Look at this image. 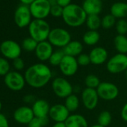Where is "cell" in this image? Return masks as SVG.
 Masks as SVG:
<instances>
[{
  "instance_id": "1",
  "label": "cell",
  "mask_w": 127,
  "mask_h": 127,
  "mask_svg": "<svg viewBox=\"0 0 127 127\" xmlns=\"http://www.w3.org/2000/svg\"><path fill=\"white\" fill-rule=\"evenodd\" d=\"M26 83L34 88L46 86L52 77L51 69L45 64L37 63L30 66L24 75Z\"/></svg>"
},
{
  "instance_id": "2",
  "label": "cell",
  "mask_w": 127,
  "mask_h": 127,
  "mask_svg": "<svg viewBox=\"0 0 127 127\" xmlns=\"http://www.w3.org/2000/svg\"><path fill=\"white\" fill-rule=\"evenodd\" d=\"M87 14L82 6L72 3L64 8L62 19L64 23L73 28H77L82 26L86 22Z\"/></svg>"
},
{
  "instance_id": "3",
  "label": "cell",
  "mask_w": 127,
  "mask_h": 127,
  "mask_svg": "<svg viewBox=\"0 0 127 127\" xmlns=\"http://www.w3.org/2000/svg\"><path fill=\"white\" fill-rule=\"evenodd\" d=\"M50 31V26L45 20L34 19L29 26L30 37L38 43L47 40Z\"/></svg>"
},
{
  "instance_id": "4",
  "label": "cell",
  "mask_w": 127,
  "mask_h": 127,
  "mask_svg": "<svg viewBox=\"0 0 127 127\" xmlns=\"http://www.w3.org/2000/svg\"><path fill=\"white\" fill-rule=\"evenodd\" d=\"M47 40L53 46L63 49L71 41V35L64 29L55 28L51 29Z\"/></svg>"
},
{
  "instance_id": "5",
  "label": "cell",
  "mask_w": 127,
  "mask_h": 127,
  "mask_svg": "<svg viewBox=\"0 0 127 127\" xmlns=\"http://www.w3.org/2000/svg\"><path fill=\"white\" fill-rule=\"evenodd\" d=\"M52 88L54 94L61 99H66L71 95L73 91L70 82L62 77H56L53 79L52 82Z\"/></svg>"
},
{
  "instance_id": "6",
  "label": "cell",
  "mask_w": 127,
  "mask_h": 127,
  "mask_svg": "<svg viewBox=\"0 0 127 127\" xmlns=\"http://www.w3.org/2000/svg\"><path fill=\"white\" fill-rule=\"evenodd\" d=\"M106 68L111 74H118L127 69V55L117 53L109 58L106 64Z\"/></svg>"
},
{
  "instance_id": "7",
  "label": "cell",
  "mask_w": 127,
  "mask_h": 127,
  "mask_svg": "<svg viewBox=\"0 0 127 127\" xmlns=\"http://www.w3.org/2000/svg\"><path fill=\"white\" fill-rule=\"evenodd\" d=\"M29 9L34 19L45 20L50 15L51 5L48 0H34L29 5Z\"/></svg>"
},
{
  "instance_id": "8",
  "label": "cell",
  "mask_w": 127,
  "mask_h": 127,
  "mask_svg": "<svg viewBox=\"0 0 127 127\" xmlns=\"http://www.w3.org/2000/svg\"><path fill=\"white\" fill-rule=\"evenodd\" d=\"M0 52L5 58L14 60L20 58L22 48L18 43L12 40H6L0 44Z\"/></svg>"
},
{
  "instance_id": "9",
  "label": "cell",
  "mask_w": 127,
  "mask_h": 127,
  "mask_svg": "<svg viewBox=\"0 0 127 127\" xmlns=\"http://www.w3.org/2000/svg\"><path fill=\"white\" fill-rule=\"evenodd\" d=\"M96 92L99 99L110 101L116 99L119 94V89L116 85L108 82H103L96 88Z\"/></svg>"
},
{
  "instance_id": "10",
  "label": "cell",
  "mask_w": 127,
  "mask_h": 127,
  "mask_svg": "<svg viewBox=\"0 0 127 127\" xmlns=\"http://www.w3.org/2000/svg\"><path fill=\"white\" fill-rule=\"evenodd\" d=\"M4 82L9 89L14 91H21L26 83L24 76L17 71H10L5 76Z\"/></svg>"
},
{
  "instance_id": "11",
  "label": "cell",
  "mask_w": 127,
  "mask_h": 127,
  "mask_svg": "<svg viewBox=\"0 0 127 127\" xmlns=\"http://www.w3.org/2000/svg\"><path fill=\"white\" fill-rule=\"evenodd\" d=\"M32 14L29 6L21 5L17 7L14 12V22L19 28L29 26L32 20Z\"/></svg>"
},
{
  "instance_id": "12",
  "label": "cell",
  "mask_w": 127,
  "mask_h": 127,
  "mask_svg": "<svg viewBox=\"0 0 127 127\" xmlns=\"http://www.w3.org/2000/svg\"><path fill=\"white\" fill-rule=\"evenodd\" d=\"M79 66L76 58L65 55L58 67L63 75L65 76H73L77 73Z\"/></svg>"
},
{
  "instance_id": "13",
  "label": "cell",
  "mask_w": 127,
  "mask_h": 127,
  "mask_svg": "<svg viewBox=\"0 0 127 127\" xmlns=\"http://www.w3.org/2000/svg\"><path fill=\"white\" fill-rule=\"evenodd\" d=\"M82 102L88 110H94L98 105L99 96L96 89L85 88L82 92Z\"/></svg>"
},
{
  "instance_id": "14",
  "label": "cell",
  "mask_w": 127,
  "mask_h": 127,
  "mask_svg": "<svg viewBox=\"0 0 127 127\" xmlns=\"http://www.w3.org/2000/svg\"><path fill=\"white\" fill-rule=\"evenodd\" d=\"M70 111L63 104H55L51 106L49 117L55 123H64L69 117Z\"/></svg>"
},
{
  "instance_id": "15",
  "label": "cell",
  "mask_w": 127,
  "mask_h": 127,
  "mask_svg": "<svg viewBox=\"0 0 127 127\" xmlns=\"http://www.w3.org/2000/svg\"><path fill=\"white\" fill-rule=\"evenodd\" d=\"M34 117L32 108L29 106H21L14 112V119L20 124H29Z\"/></svg>"
},
{
  "instance_id": "16",
  "label": "cell",
  "mask_w": 127,
  "mask_h": 127,
  "mask_svg": "<svg viewBox=\"0 0 127 127\" xmlns=\"http://www.w3.org/2000/svg\"><path fill=\"white\" fill-rule=\"evenodd\" d=\"M36 57L41 61H49L52 54L53 53V46L48 41H42L38 43L35 49Z\"/></svg>"
},
{
  "instance_id": "17",
  "label": "cell",
  "mask_w": 127,
  "mask_h": 127,
  "mask_svg": "<svg viewBox=\"0 0 127 127\" xmlns=\"http://www.w3.org/2000/svg\"><path fill=\"white\" fill-rule=\"evenodd\" d=\"M91 64L94 65H101L108 61V51L102 46H96L89 53Z\"/></svg>"
},
{
  "instance_id": "18",
  "label": "cell",
  "mask_w": 127,
  "mask_h": 127,
  "mask_svg": "<svg viewBox=\"0 0 127 127\" xmlns=\"http://www.w3.org/2000/svg\"><path fill=\"white\" fill-rule=\"evenodd\" d=\"M51 106L49 102L45 99L35 100L32 105V111L36 117H49V113Z\"/></svg>"
},
{
  "instance_id": "19",
  "label": "cell",
  "mask_w": 127,
  "mask_h": 127,
  "mask_svg": "<svg viewBox=\"0 0 127 127\" xmlns=\"http://www.w3.org/2000/svg\"><path fill=\"white\" fill-rule=\"evenodd\" d=\"M87 15H99L102 9L101 0H84L82 5Z\"/></svg>"
},
{
  "instance_id": "20",
  "label": "cell",
  "mask_w": 127,
  "mask_h": 127,
  "mask_svg": "<svg viewBox=\"0 0 127 127\" xmlns=\"http://www.w3.org/2000/svg\"><path fill=\"white\" fill-rule=\"evenodd\" d=\"M66 55L72 57H78L82 53L83 45L78 40H71L64 48L62 49Z\"/></svg>"
},
{
  "instance_id": "21",
  "label": "cell",
  "mask_w": 127,
  "mask_h": 127,
  "mask_svg": "<svg viewBox=\"0 0 127 127\" xmlns=\"http://www.w3.org/2000/svg\"><path fill=\"white\" fill-rule=\"evenodd\" d=\"M67 127H89L86 118L82 114H70L64 122Z\"/></svg>"
},
{
  "instance_id": "22",
  "label": "cell",
  "mask_w": 127,
  "mask_h": 127,
  "mask_svg": "<svg viewBox=\"0 0 127 127\" xmlns=\"http://www.w3.org/2000/svg\"><path fill=\"white\" fill-rule=\"evenodd\" d=\"M111 14L116 19H125L127 17V3L117 2L114 3L110 8Z\"/></svg>"
},
{
  "instance_id": "23",
  "label": "cell",
  "mask_w": 127,
  "mask_h": 127,
  "mask_svg": "<svg viewBox=\"0 0 127 127\" xmlns=\"http://www.w3.org/2000/svg\"><path fill=\"white\" fill-rule=\"evenodd\" d=\"M114 45L118 53L127 54V37L126 35L117 34L114 39Z\"/></svg>"
},
{
  "instance_id": "24",
  "label": "cell",
  "mask_w": 127,
  "mask_h": 127,
  "mask_svg": "<svg viewBox=\"0 0 127 127\" xmlns=\"http://www.w3.org/2000/svg\"><path fill=\"white\" fill-rule=\"evenodd\" d=\"M99 39L100 34L97 31L88 30L84 34L82 37L84 43L88 46H95L99 41Z\"/></svg>"
},
{
  "instance_id": "25",
  "label": "cell",
  "mask_w": 127,
  "mask_h": 127,
  "mask_svg": "<svg viewBox=\"0 0 127 127\" xmlns=\"http://www.w3.org/2000/svg\"><path fill=\"white\" fill-rule=\"evenodd\" d=\"M79 102H80L79 97L76 94H72L65 99V102L64 105L66 106V108L70 112H74L79 108Z\"/></svg>"
},
{
  "instance_id": "26",
  "label": "cell",
  "mask_w": 127,
  "mask_h": 127,
  "mask_svg": "<svg viewBox=\"0 0 127 127\" xmlns=\"http://www.w3.org/2000/svg\"><path fill=\"white\" fill-rule=\"evenodd\" d=\"M85 24L89 30L97 31L101 26V19L99 15H88Z\"/></svg>"
},
{
  "instance_id": "27",
  "label": "cell",
  "mask_w": 127,
  "mask_h": 127,
  "mask_svg": "<svg viewBox=\"0 0 127 127\" xmlns=\"http://www.w3.org/2000/svg\"><path fill=\"white\" fill-rule=\"evenodd\" d=\"M65 54L64 52L63 49H58L53 52L50 58L49 59V62L52 66H59L61 61L63 60Z\"/></svg>"
},
{
  "instance_id": "28",
  "label": "cell",
  "mask_w": 127,
  "mask_h": 127,
  "mask_svg": "<svg viewBox=\"0 0 127 127\" xmlns=\"http://www.w3.org/2000/svg\"><path fill=\"white\" fill-rule=\"evenodd\" d=\"M101 83L99 79L98 76L94 74H90L88 75L85 79V85L86 88H92V89H96L98 88L99 84Z\"/></svg>"
},
{
  "instance_id": "29",
  "label": "cell",
  "mask_w": 127,
  "mask_h": 127,
  "mask_svg": "<svg viewBox=\"0 0 127 127\" xmlns=\"http://www.w3.org/2000/svg\"><path fill=\"white\" fill-rule=\"evenodd\" d=\"M97 120H98V124L104 127H107L111 123L112 120L111 114L108 111H103L99 113Z\"/></svg>"
},
{
  "instance_id": "30",
  "label": "cell",
  "mask_w": 127,
  "mask_h": 127,
  "mask_svg": "<svg viewBox=\"0 0 127 127\" xmlns=\"http://www.w3.org/2000/svg\"><path fill=\"white\" fill-rule=\"evenodd\" d=\"M116 18L111 14H106L101 19V26L105 29H110L116 25Z\"/></svg>"
},
{
  "instance_id": "31",
  "label": "cell",
  "mask_w": 127,
  "mask_h": 127,
  "mask_svg": "<svg viewBox=\"0 0 127 127\" xmlns=\"http://www.w3.org/2000/svg\"><path fill=\"white\" fill-rule=\"evenodd\" d=\"M37 44H38V42H37L32 37H29L25 38L23 40L22 47L24 50L27 52H33V51H35L37 46Z\"/></svg>"
},
{
  "instance_id": "32",
  "label": "cell",
  "mask_w": 127,
  "mask_h": 127,
  "mask_svg": "<svg viewBox=\"0 0 127 127\" xmlns=\"http://www.w3.org/2000/svg\"><path fill=\"white\" fill-rule=\"evenodd\" d=\"M49 123V117H34L32 120L28 124V127H44Z\"/></svg>"
},
{
  "instance_id": "33",
  "label": "cell",
  "mask_w": 127,
  "mask_h": 127,
  "mask_svg": "<svg viewBox=\"0 0 127 127\" xmlns=\"http://www.w3.org/2000/svg\"><path fill=\"white\" fill-rule=\"evenodd\" d=\"M116 31L120 35H126L127 33V21L125 19H120L115 25Z\"/></svg>"
},
{
  "instance_id": "34",
  "label": "cell",
  "mask_w": 127,
  "mask_h": 127,
  "mask_svg": "<svg viewBox=\"0 0 127 127\" xmlns=\"http://www.w3.org/2000/svg\"><path fill=\"white\" fill-rule=\"evenodd\" d=\"M10 63L5 58H0V76H6L10 72Z\"/></svg>"
},
{
  "instance_id": "35",
  "label": "cell",
  "mask_w": 127,
  "mask_h": 127,
  "mask_svg": "<svg viewBox=\"0 0 127 127\" xmlns=\"http://www.w3.org/2000/svg\"><path fill=\"white\" fill-rule=\"evenodd\" d=\"M76 60H77V62L79 64V65L82 66V67H85V66L89 65L90 64H91L89 54L82 53L81 55H79L76 58Z\"/></svg>"
},
{
  "instance_id": "36",
  "label": "cell",
  "mask_w": 127,
  "mask_h": 127,
  "mask_svg": "<svg viewBox=\"0 0 127 127\" xmlns=\"http://www.w3.org/2000/svg\"><path fill=\"white\" fill-rule=\"evenodd\" d=\"M63 11L64 8L58 5H55L54 6H51V10H50V15H52L53 17H62L63 14Z\"/></svg>"
},
{
  "instance_id": "37",
  "label": "cell",
  "mask_w": 127,
  "mask_h": 127,
  "mask_svg": "<svg viewBox=\"0 0 127 127\" xmlns=\"http://www.w3.org/2000/svg\"><path fill=\"white\" fill-rule=\"evenodd\" d=\"M13 66L17 70H21L25 67V63L21 58H17L13 61Z\"/></svg>"
},
{
  "instance_id": "38",
  "label": "cell",
  "mask_w": 127,
  "mask_h": 127,
  "mask_svg": "<svg viewBox=\"0 0 127 127\" xmlns=\"http://www.w3.org/2000/svg\"><path fill=\"white\" fill-rule=\"evenodd\" d=\"M0 127H9V123L6 117L0 113Z\"/></svg>"
},
{
  "instance_id": "39",
  "label": "cell",
  "mask_w": 127,
  "mask_h": 127,
  "mask_svg": "<svg viewBox=\"0 0 127 127\" xmlns=\"http://www.w3.org/2000/svg\"><path fill=\"white\" fill-rule=\"evenodd\" d=\"M120 115H121L122 119L125 122H127V102L123 106L121 112H120Z\"/></svg>"
},
{
  "instance_id": "40",
  "label": "cell",
  "mask_w": 127,
  "mask_h": 127,
  "mask_svg": "<svg viewBox=\"0 0 127 127\" xmlns=\"http://www.w3.org/2000/svg\"><path fill=\"white\" fill-rule=\"evenodd\" d=\"M57 3L62 8H65L72 4V0H57Z\"/></svg>"
},
{
  "instance_id": "41",
  "label": "cell",
  "mask_w": 127,
  "mask_h": 127,
  "mask_svg": "<svg viewBox=\"0 0 127 127\" xmlns=\"http://www.w3.org/2000/svg\"><path fill=\"white\" fill-rule=\"evenodd\" d=\"M20 1L21 2V3H23V5L29 6L34 1V0H20Z\"/></svg>"
},
{
  "instance_id": "42",
  "label": "cell",
  "mask_w": 127,
  "mask_h": 127,
  "mask_svg": "<svg viewBox=\"0 0 127 127\" xmlns=\"http://www.w3.org/2000/svg\"><path fill=\"white\" fill-rule=\"evenodd\" d=\"M52 127H67L64 123H55Z\"/></svg>"
},
{
  "instance_id": "43",
  "label": "cell",
  "mask_w": 127,
  "mask_h": 127,
  "mask_svg": "<svg viewBox=\"0 0 127 127\" xmlns=\"http://www.w3.org/2000/svg\"><path fill=\"white\" fill-rule=\"evenodd\" d=\"M48 1H49V4H50L51 6H54L55 5H58L57 0H48Z\"/></svg>"
},
{
  "instance_id": "44",
  "label": "cell",
  "mask_w": 127,
  "mask_h": 127,
  "mask_svg": "<svg viewBox=\"0 0 127 127\" xmlns=\"http://www.w3.org/2000/svg\"><path fill=\"white\" fill-rule=\"evenodd\" d=\"M89 127H104V126H100L99 124H94V125H92L91 126H89Z\"/></svg>"
},
{
  "instance_id": "45",
  "label": "cell",
  "mask_w": 127,
  "mask_h": 127,
  "mask_svg": "<svg viewBox=\"0 0 127 127\" xmlns=\"http://www.w3.org/2000/svg\"><path fill=\"white\" fill-rule=\"evenodd\" d=\"M2 107V102H1V101H0V111H1Z\"/></svg>"
},
{
  "instance_id": "46",
  "label": "cell",
  "mask_w": 127,
  "mask_h": 127,
  "mask_svg": "<svg viewBox=\"0 0 127 127\" xmlns=\"http://www.w3.org/2000/svg\"><path fill=\"white\" fill-rule=\"evenodd\" d=\"M125 72H126V79H127V69H126V70Z\"/></svg>"
}]
</instances>
